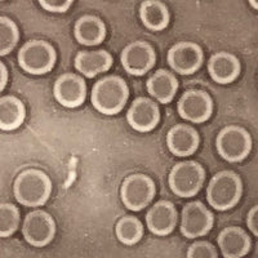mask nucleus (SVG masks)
Instances as JSON below:
<instances>
[{"mask_svg": "<svg viewBox=\"0 0 258 258\" xmlns=\"http://www.w3.org/2000/svg\"><path fill=\"white\" fill-rule=\"evenodd\" d=\"M74 34L78 43L85 47H94L105 40L106 26L96 16L85 15L75 22Z\"/></svg>", "mask_w": 258, "mask_h": 258, "instance_id": "nucleus-20", "label": "nucleus"}, {"mask_svg": "<svg viewBox=\"0 0 258 258\" xmlns=\"http://www.w3.org/2000/svg\"><path fill=\"white\" fill-rule=\"evenodd\" d=\"M203 58L202 47L191 41H181L170 48L167 59L172 70L181 75H191L202 68Z\"/></svg>", "mask_w": 258, "mask_h": 258, "instance_id": "nucleus-12", "label": "nucleus"}, {"mask_svg": "<svg viewBox=\"0 0 258 258\" xmlns=\"http://www.w3.org/2000/svg\"><path fill=\"white\" fill-rule=\"evenodd\" d=\"M128 98V85L125 80L116 75L102 78L94 83L92 88V105L97 111L103 115H115L120 112Z\"/></svg>", "mask_w": 258, "mask_h": 258, "instance_id": "nucleus-2", "label": "nucleus"}, {"mask_svg": "<svg viewBox=\"0 0 258 258\" xmlns=\"http://www.w3.org/2000/svg\"><path fill=\"white\" fill-rule=\"evenodd\" d=\"M186 258H218V253L209 241H197L188 246Z\"/></svg>", "mask_w": 258, "mask_h": 258, "instance_id": "nucleus-27", "label": "nucleus"}, {"mask_svg": "<svg viewBox=\"0 0 258 258\" xmlns=\"http://www.w3.org/2000/svg\"><path fill=\"white\" fill-rule=\"evenodd\" d=\"M199 133L190 125L177 124L167 133V145L169 151L179 158L192 155L199 147Z\"/></svg>", "mask_w": 258, "mask_h": 258, "instance_id": "nucleus-16", "label": "nucleus"}, {"mask_svg": "<svg viewBox=\"0 0 258 258\" xmlns=\"http://www.w3.org/2000/svg\"><path fill=\"white\" fill-rule=\"evenodd\" d=\"M154 197H155V183L146 174H131L121 183V202L129 211H142L153 202Z\"/></svg>", "mask_w": 258, "mask_h": 258, "instance_id": "nucleus-7", "label": "nucleus"}, {"mask_svg": "<svg viewBox=\"0 0 258 258\" xmlns=\"http://www.w3.org/2000/svg\"><path fill=\"white\" fill-rule=\"evenodd\" d=\"M206 170L197 161H181L169 173V187L179 198L195 197L203 187Z\"/></svg>", "mask_w": 258, "mask_h": 258, "instance_id": "nucleus-5", "label": "nucleus"}, {"mask_svg": "<svg viewBox=\"0 0 258 258\" xmlns=\"http://www.w3.org/2000/svg\"><path fill=\"white\" fill-rule=\"evenodd\" d=\"M177 109L182 119L191 123H204L213 112V101L207 92L190 89L182 94Z\"/></svg>", "mask_w": 258, "mask_h": 258, "instance_id": "nucleus-11", "label": "nucleus"}, {"mask_svg": "<svg viewBox=\"0 0 258 258\" xmlns=\"http://www.w3.org/2000/svg\"><path fill=\"white\" fill-rule=\"evenodd\" d=\"M126 120L137 132H150L160 121V110L153 100L138 97L129 107Z\"/></svg>", "mask_w": 258, "mask_h": 258, "instance_id": "nucleus-14", "label": "nucleus"}, {"mask_svg": "<svg viewBox=\"0 0 258 258\" xmlns=\"http://www.w3.org/2000/svg\"><path fill=\"white\" fill-rule=\"evenodd\" d=\"M53 94L57 102L68 109H75L83 105L87 97V85L77 74H63L54 83Z\"/></svg>", "mask_w": 258, "mask_h": 258, "instance_id": "nucleus-13", "label": "nucleus"}, {"mask_svg": "<svg viewBox=\"0 0 258 258\" xmlns=\"http://www.w3.org/2000/svg\"><path fill=\"white\" fill-rule=\"evenodd\" d=\"M246 225H248V229L250 230V232H253V235L258 238V204L250 208V211L248 212Z\"/></svg>", "mask_w": 258, "mask_h": 258, "instance_id": "nucleus-29", "label": "nucleus"}, {"mask_svg": "<svg viewBox=\"0 0 258 258\" xmlns=\"http://www.w3.org/2000/svg\"><path fill=\"white\" fill-rule=\"evenodd\" d=\"M75 69L85 78H94L112 66V56L107 50H80L75 57Z\"/></svg>", "mask_w": 258, "mask_h": 258, "instance_id": "nucleus-19", "label": "nucleus"}, {"mask_svg": "<svg viewBox=\"0 0 258 258\" xmlns=\"http://www.w3.org/2000/svg\"><path fill=\"white\" fill-rule=\"evenodd\" d=\"M39 4L48 12L63 13L70 8L73 2L71 0H40Z\"/></svg>", "mask_w": 258, "mask_h": 258, "instance_id": "nucleus-28", "label": "nucleus"}, {"mask_svg": "<svg viewBox=\"0 0 258 258\" xmlns=\"http://www.w3.org/2000/svg\"><path fill=\"white\" fill-rule=\"evenodd\" d=\"M147 92L156 101L165 105L173 100L178 89V80L170 71L158 70L149 78L146 83Z\"/></svg>", "mask_w": 258, "mask_h": 258, "instance_id": "nucleus-21", "label": "nucleus"}, {"mask_svg": "<svg viewBox=\"0 0 258 258\" xmlns=\"http://www.w3.org/2000/svg\"><path fill=\"white\" fill-rule=\"evenodd\" d=\"M15 198L20 204L30 208L44 206L52 192L49 176L40 169H26L17 176L13 185Z\"/></svg>", "mask_w": 258, "mask_h": 258, "instance_id": "nucleus-1", "label": "nucleus"}, {"mask_svg": "<svg viewBox=\"0 0 258 258\" xmlns=\"http://www.w3.org/2000/svg\"><path fill=\"white\" fill-rule=\"evenodd\" d=\"M140 18L147 29L160 31L168 26L170 15L164 3L158 0H146L140 7Z\"/></svg>", "mask_w": 258, "mask_h": 258, "instance_id": "nucleus-23", "label": "nucleus"}, {"mask_svg": "<svg viewBox=\"0 0 258 258\" xmlns=\"http://www.w3.org/2000/svg\"><path fill=\"white\" fill-rule=\"evenodd\" d=\"M243 194L240 177L231 170L214 174L207 187V200L216 211H227L238 204Z\"/></svg>", "mask_w": 258, "mask_h": 258, "instance_id": "nucleus-3", "label": "nucleus"}, {"mask_svg": "<svg viewBox=\"0 0 258 258\" xmlns=\"http://www.w3.org/2000/svg\"><path fill=\"white\" fill-rule=\"evenodd\" d=\"M20 211L11 203H0V238L12 236L18 229Z\"/></svg>", "mask_w": 258, "mask_h": 258, "instance_id": "nucleus-26", "label": "nucleus"}, {"mask_svg": "<svg viewBox=\"0 0 258 258\" xmlns=\"http://www.w3.org/2000/svg\"><path fill=\"white\" fill-rule=\"evenodd\" d=\"M26 117V109L20 98L15 96L0 97V129L15 131L20 128Z\"/></svg>", "mask_w": 258, "mask_h": 258, "instance_id": "nucleus-22", "label": "nucleus"}, {"mask_svg": "<svg viewBox=\"0 0 258 258\" xmlns=\"http://www.w3.org/2000/svg\"><path fill=\"white\" fill-rule=\"evenodd\" d=\"M177 209L173 203L160 200L154 204L146 214V223L150 232L158 236H167L173 231L177 223Z\"/></svg>", "mask_w": 258, "mask_h": 258, "instance_id": "nucleus-15", "label": "nucleus"}, {"mask_svg": "<svg viewBox=\"0 0 258 258\" xmlns=\"http://www.w3.org/2000/svg\"><path fill=\"white\" fill-rule=\"evenodd\" d=\"M249 4L252 6V8L257 9V11H258V0H250Z\"/></svg>", "mask_w": 258, "mask_h": 258, "instance_id": "nucleus-31", "label": "nucleus"}, {"mask_svg": "<svg viewBox=\"0 0 258 258\" xmlns=\"http://www.w3.org/2000/svg\"><path fill=\"white\" fill-rule=\"evenodd\" d=\"M252 137L246 129L239 125H227L218 133L216 147L222 159L230 163H238L249 155L252 150Z\"/></svg>", "mask_w": 258, "mask_h": 258, "instance_id": "nucleus-6", "label": "nucleus"}, {"mask_svg": "<svg viewBox=\"0 0 258 258\" xmlns=\"http://www.w3.org/2000/svg\"><path fill=\"white\" fill-rule=\"evenodd\" d=\"M20 40V31L13 20L0 16V57L12 52Z\"/></svg>", "mask_w": 258, "mask_h": 258, "instance_id": "nucleus-25", "label": "nucleus"}, {"mask_svg": "<svg viewBox=\"0 0 258 258\" xmlns=\"http://www.w3.org/2000/svg\"><path fill=\"white\" fill-rule=\"evenodd\" d=\"M218 246L225 258H241L249 252L250 238L241 227L229 226L220 232Z\"/></svg>", "mask_w": 258, "mask_h": 258, "instance_id": "nucleus-17", "label": "nucleus"}, {"mask_svg": "<svg viewBox=\"0 0 258 258\" xmlns=\"http://www.w3.org/2000/svg\"><path fill=\"white\" fill-rule=\"evenodd\" d=\"M57 53L45 40H30L18 50V63L31 75H44L56 63Z\"/></svg>", "mask_w": 258, "mask_h": 258, "instance_id": "nucleus-4", "label": "nucleus"}, {"mask_svg": "<svg viewBox=\"0 0 258 258\" xmlns=\"http://www.w3.org/2000/svg\"><path fill=\"white\" fill-rule=\"evenodd\" d=\"M121 64L124 70L133 77H142L154 68L156 61L155 50L149 43L142 40L133 41L121 52Z\"/></svg>", "mask_w": 258, "mask_h": 258, "instance_id": "nucleus-10", "label": "nucleus"}, {"mask_svg": "<svg viewBox=\"0 0 258 258\" xmlns=\"http://www.w3.org/2000/svg\"><path fill=\"white\" fill-rule=\"evenodd\" d=\"M22 235L26 243L36 248L48 245L56 235V222L45 211L36 209L25 217Z\"/></svg>", "mask_w": 258, "mask_h": 258, "instance_id": "nucleus-8", "label": "nucleus"}, {"mask_svg": "<svg viewBox=\"0 0 258 258\" xmlns=\"http://www.w3.org/2000/svg\"><path fill=\"white\" fill-rule=\"evenodd\" d=\"M208 73L218 84H229L240 74V62L229 52H218L209 58Z\"/></svg>", "mask_w": 258, "mask_h": 258, "instance_id": "nucleus-18", "label": "nucleus"}, {"mask_svg": "<svg viewBox=\"0 0 258 258\" xmlns=\"http://www.w3.org/2000/svg\"><path fill=\"white\" fill-rule=\"evenodd\" d=\"M115 232H116V238L124 245H135L142 239L144 226L138 218L133 216H124L117 221Z\"/></svg>", "mask_w": 258, "mask_h": 258, "instance_id": "nucleus-24", "label": "nucleus"}, {"mask_svg": "<svg viewBox=\"0 0 258 258\" xmlns=\"http://www.w3.org/2000/svg\"><path fill=\"white\" fill-rule=\"evenodd\" d=\"M7 83H8V70H7L6 64L0 61V93L4 91Z\"/></svg>", "mask_w": 258, "mask_h": 258, "instance_id": "nucleus-30", "label": "nucleus"}, {"mask_svg": "<svg viewBox=\"0 0 258 258\" xmlns=\"http://www.w3.org/2000/svg\"><path fill=\"white\" fill-rule=\"evenodd\" d=\"M213 214L202 202L187 203L181 213V234L197 239L208 234L213 227Z\"/></svg>", "mask_w": 258, "mask_h": 258, "instance_id": "nucleus-9", "label": "nucleus"}]
</instances>
